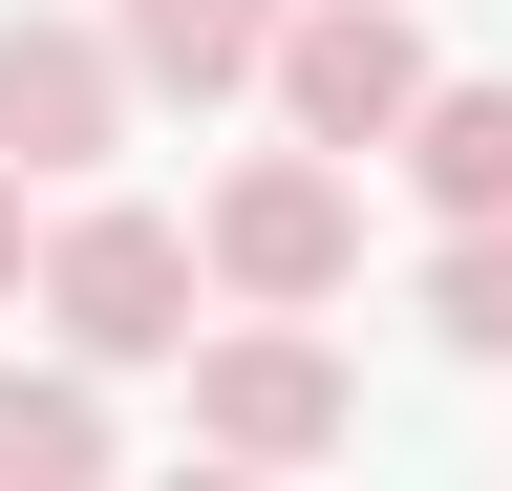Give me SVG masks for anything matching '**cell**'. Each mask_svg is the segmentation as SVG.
<instances>
[{
  "label": "cell",
  "instance_id": "cell-1",
  "mask_svg": "<svg viewBox=\"0 0 512 491\" xmlns=\"http://www.w3.org/2000/svg\"><path fill=\"white\" fill-rule=\"evenodd\" d=\"M43 342H86L107 385L192 363V342H214V235H192V214H150V193L43 214Z\"/></svg>",
  "mask_w": 512,
  "mask_h": 491
},
{
  "label": "cell",
  "instance_id": "cell-2",
  "mask_svg": "<svg viewBox=\"0 0 512 491\" xmlns=\"http://www.w3.org/2000/svg\"><path fill=\"white\" fill-rule=\"evenodd\" d=\"M363 427V385H342V342H320V299H235L214 342H192V449L214 470H320Z\"/></svg>",
  "mask_w": 512,
  "mask_h": 491
},
{
  "label": "cell",
  "instance_id": "cell-3",
  "mask_svg": "<svg viewBox=\"0 0 512 491\" xmlns=\"http://www.w3.org/2000/svg\"><path fill=\"white\" fill-rule=\"evenodd\" d=\"M192 235H214V299H342L363 278V150H320V129L235 150Z\"/></svg>",
  "mask_w": 512,
  "mask_h": 491
},
{
  "label": "cell",
  "instance_id": "cell-4",
  "mask_svg": "<svg viewBox=\"0 0 512 491\" xmlns=\"http://www.w3.org/2000/svg\"><path fill=\"white\" fill-rule=\"evenodd\" d=\"M448 65H427V22H406V0H299V22H278V129H320V150H406V107H427Z\"/></svg>",
  "mask_w": 512,
  "mask_h": 491
},
{
  "label": "cell",
  "instance_id": "cell-5",
  "mask_svg": "<svg viewBox=\"0 0 512 491\" xmlns=\"http://www.w3.org/2000/svg\"><path fill=\"white\" fill-rule=\"evenodd\" d=\"M128 107H150V65H128V22H43V0L0 22V150H22L43 193L128 150Z\"/></svg>",
  "mask_w": 512,
  "mask_h": 491
},
{
  "label": "cell",
  "instance_id": "cell-6",
  "mask_svg": "<svg viewBox=\"0 0 512 491\" xmlns=\"http://www.w3.org/2000/svg\"><path fill=\"white\" fill-rule=\"evenodd\" d=\"M128 65H150V107H278V22L299 0H107Z\"/></svg>",
  "mask_w": 512,
  "mask_h": 491
},
{
  "label": "cell",
  "instance_id": "cell-7",
  "mask_svg": "<svg viewBox=\"0 0 512 491\" xmlns=\"http://www.w3.org/2000/svg\"><path fill=\"white\" fill-rule=\"evenodd\" d=\"M107 449H128V406H107V363H86V342L0 363V491H107Z\"/></svg>",
  "mask_w": 512,
  "mask_h": 491
},
{
  "label": "cell",
  "instance_id": "cell-8",
  "mask_svg": "<svg viewBox=\"0 0 512 491\" xmlns=\"http://www.w3.org/2000/svg\"><path fill=\"white\" fill-rule=\"evenodd\" d=\"M384 171L427 193V235H448V214H512V86H427Z\"/></svg>",
  "mask_w": 512,
  "mask_h": 491
},
{
  "label": "cell",
  "instance_id": "cell-9",
  "mask_svg": "<svg viewBox=\"0 0 512 491\" xmlns=\"http://www.w3.org/2000/svg\"><path fill=\"white\" fill-rule=\"evenodd\" d=\"M427 342L448 363H512V214H448L427 235Z\"/></svg>",
  "mask_w": 512,
  "mask_h": 491
},
{
  "label": "cell",
  "instance_id": "cell-10",
  "mask_svg": "<svg viewBox=\"0 0 512 491\" xmlns=\"http://www.w3.org/2000/svg\"><path fill=\"white\" fill-rule=\"evenodd\" d=\"M22 193H43V171L0 150V321H22V299H43V214H22Z\"/></svg>",
  "mask_w": 512,
  "mask_h": 491
}]
</instances>
